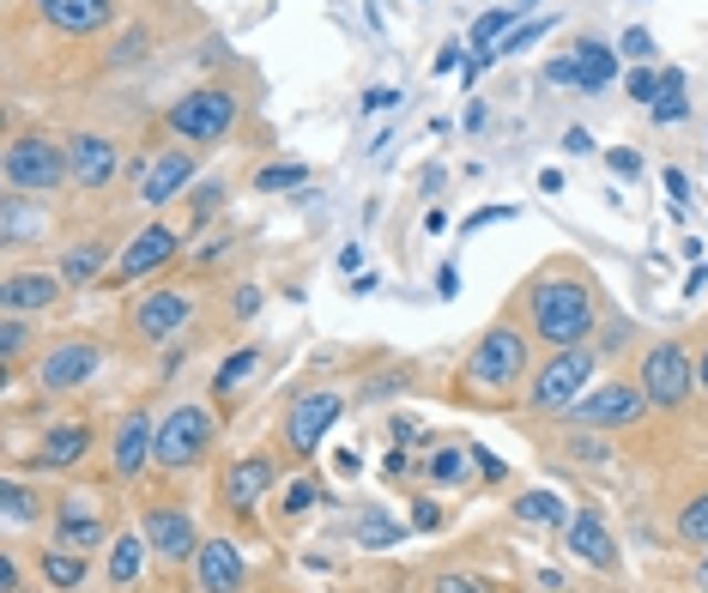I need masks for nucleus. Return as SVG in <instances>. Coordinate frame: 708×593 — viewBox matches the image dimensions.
<instances>
[{"label":"nucleus","instance_id":"obj_4","mask_svg":"<svg viewBox=\"0 0 708 593\" xmlns=\"http://www.w3.org/2000/svg\"><path fill=\"white\" fill-rule=\"evenodd\" d=\"M237 92H225V85H200V92L176 97L170 110H164V127H170L183 146H218V139L237 127Z\"/></svg>","mask_w":708,"mask_h":593},{"label":"nucleus","instance_id":"obj_56","mask_svg":"<svg viewBox=\"0 0 708 593\" xmlns=\"http://www.w3.org/2000/svg\"><path fill=\"white\" fill-rule=\"evenodd\" d=\"M388 430H394V443H412V436H418V418H412V412H394Z\"/></svg>","mask_w":708,"mask_h":593},{"label":"nucleus","instance_id":"obj_16","mask_svg":"<svg viewBox=\"0 0 708 593\" xmlns=\"http://www.w3.org/2000/svg\"><path fill=\"white\" fill-rule=\"evenodd\" d=\"M61 285H67L61 273L19 267V273H7V285H0V309H7V315H43V309L61 303Z\"/></svg>","mask_w":708,"mask_h":593},{"label":"nucleus","instance_id":"obj_13","mask_svg":"<svg viewBox=\"0 0 708 593\" xmlns=\"http://www.w3.org/2000/svg\"><path fill=\"white\" fill-rule=\"evenodd\" d=\"M188 315H195V296L176 291V285H164V291L134 296V309H127V327H134L146 345H158V340H170L176 327H188Z\"/></svg>","mask_w":708,"mask_h":593},{"label":"nucleus","instance_id":"obj_33","mask_svg":"<svg viewBox=\"0 0 708 593\" xmlns=\"http://www.w3.org/2000/svg\"><path fill=\"white\" fill-rule=\"evenodd\" d=\"M678 545H685V551H708V491L690 497L685 509H678Z\"/></svg>","mask_w":708,"mask_h":593},{"label":"nucleus","instance_id":"obj_55","mask_svg":"<svg viewBox=\"0 0 708 593\" xmlns=\"http://www.w3.org/2000/svg\"><path fill=\"white\" fill-rule=\"evenodd\" d=\"M218 200H225V183H206L200 195H195V212L206 218V212H218Z\"/></svg>","mask_w":708,"mask_h":593},{"label":"nucleus","instance_id":"obj_5","mask_svg":"<svg viewBox=\"0 0 708 593\" xmlns=\"http://www.w3.org/2000/svg\"><path fill=\"white\" fill-rule=\"evenodd\" d=\"M527 352H533V345H527V333L514 327V321H497V327L472 345V357H467V388L509 394L514 382L527 376Z\"/></svg>","mask_w":708,"mask_h":593},{"label":"nucleus","instance_id":"obj_45","mask_svg":"<svg viewBox=\"0 0 708 593\" xmlns=\"http://www.w3.org/2000/svg\"><path fill=\"white\" fill-rule=\"evenodd\" d=\"M660 188H666V200H673V212H685V200H690V176L678 170V164H666Z\"/></svg>","mask_w":708,"mask_h":593},{"label":"nucleus","instance_id":"obj_49","mask_svg":"<svg viewBox=\"0 0 708 593\" xmlns=\"http://www.w3.org/2000/svg\"><path fill=\"white\" fill-rule=\"evenodd\" d=\"M412 527H418V533H436V527H442V509H436L430 497H418L412 502Z\"/></svg>","mask_w":708,"mask_h":593},{"label":"nucleus","instance_id":"obj_18","mask_svg":"<svg viewBox=\"0 0 708 593\" xmlns=\"http://www.w3.org/2000/svg\"><path fill=\"white\" fill-rule=\"evenodd\" d=\"M176 230L170 225H146L139 230L134 242H127L122 249V261H115V279H122V285H134V279H146V273H158V267H170L176 261Z\"/></svg>","mask_w":708,"mask_h":593},{"label":"nucleus","instance_id":"obj_61","mask_svg":"<svg viewBox=\"0 0 708 593\" xmlns=\"http://www.w3.org/2000/svg\"><path fill=\"white\" fill-rule=\"evenodd\" d=\"M702 285H708V261H697V273H690V285H685V291H690V296H697Z\"/></svg>","mask_w":708,"mask_h":593},{"label":"nucleus","instance_id":"obj_22","mask_svg":"<svg viewBox=\"0 0 708 593\" xmlns=\"http://www.w3.org/2000/svg\"><path fill=\"white\" fill-rule=\"evenodd\" d=\"M563 545H570L582 563H594V570H617V545H612L606 521H600L594 509H575V514H570V527H563Z\"/></svg>","mask_w":708,"mask_h":593},{"label":"nucleus","instance_id":"obj_21","mask_svg":"<svg viewBox=\"0 0 708 593\" xmlns=\"http://www.w3.org/2000/svg\"><path fill=\"white\" fill-rule=\"evenodd\" d=\"M37 12H43L61 37H97L115 24V0H37Z\"/></svg>","mask_w":708,"mask_h":593},{"label":"nucleus","instance_id":"obj_15","mask_svg":"<svg viewBox=\"0 0 708 593\" xmlns=\"http://www.w3.org/2000/svg\"><path fill=\"white\" fill-rule=\"evenodd\" d=\"M195 176H200V152L170 146V152H158V158L139 170V200H146V206H170L188 183H195Z\"/></svg>","mask_w":708,"mask_h":593},{"label":"nucleus","instance_id":"obj_58","mask_svg":"<svg viewBox=\"0 0 708 593\" xmlns=\"http://www.w3.org/2000/svg\"><path fill=\"white\" fill-rule=\"evenodd\" d=\"M382 472H388V479H400V472H406V448H394V455L382 460Z\"/></svg>","mask_w":708,"mask_h":593},{"label":"nucleus","instance_id":"obj_25","mask_svg":"<svg viewBox=\"0 0 708 593\" xmlns=\"http://www.w3.org/2000/svg\"><path fill=\"white\" fill-rule=\"evenodd\" d=\"M570 55H575V73H582V92H606L617 80V49L600 43V37H582Z\"/></svg>","mask_w":708,"mask_h":593},{"label":"nucleus","instance_id":"obj_29","mask_svg":"<svg viewBox=\"0 0 708 593\" xmlns=\"http://www.w3.org/2000/svg\"><path fill=\"white\" fill-rule=\"evenodd\" d=\"M43 582H55L61 593H73V587H85V582H92V563H85L80 551H61V545H49V551H43Z\"/></svg>","mask_w":708,"mask_h":593},{"label":"nucleus","instance_id":"obj_7","mask_svg":"<svg viewBox=\"0 0 708 593\" xmlns=\"http://www.w3.org/2000/svg\"><path fill=\"white\" fill-rule=\"evenodd\" d=\"M636 388L648 394V406L678 412L690 394H697V357H690L678 340L648 345V352H642V376H636Z\"/></svg>","mask_w":708,"mask_h":593},{"label":"nucleus","instance_id":"obj_6","mask_svg":"<svg viewBox=\"0 0 708 593\" xmlns=\"http://www.w3.org/2000/svg\"><path fill=\"white\" fill-rule=\"evenodd\" d=\"M218 443V418L206 406H170L158 418V467L164 472H183V467H200Z\"/></svg>","mask_w":708,"mask_h":593},{"label":"nucleus","instance_id":"obj_51","mask_svg":"<svg viewBox=\"0 0 708 593\" xmlns=\"http://www.w3.org/2000/svg\"><path fill=\"white\" fill-rule=\"evenodd\" d=\"M139 55H146V31H134V37H122V43H115V67H127V61H139Z\"/></svg>","mask_w":708,"mask_h":593},{"label":"nucleus","instance_id":"obj_41","mask_svg":"<svg viewBox=\"0 0 708 593\" xmlns=\"http://www.w3.org/2000/svg\"><path fill=\"white\" fill-rule=\"evenodd\" d=\"M624 92L636 103H654V97H660V73H654V67H629L624 73Z\"/></svg>","mask_w":708,"mask_h":593},{"label":"nucleus","instance_id":"obj_52","mask_svg":"<svg viewBox=\"0 0 708 593\" xmlns=\"http://www.w3.org/2000/svg\"><path fill=\"white\" fill-rule=\"evenodd\" d=\"M563 152H570V158H587V152H594V134H587V127H570V134H563Z\"/></svg>","mask_w":708,"mask_h":593},{"label":"nucleus","instance_id":"obj_14","mask_svg":"<svg viewBox=\"0 0 708 593\" xmlns=\"http://www.w3.org/2000/svg\"><path fill=\"white\" fill-rule=\"evenodd\" d=\"M110 460H115V479H127V485H134L146 467H158V424H152L146 412H127V418L115 424Z\"/></svg>","mask_w":708,"mask_h":593},{"label":"nucleus","instance_id":"obj_48","mask_svg":"<svg viewBox=\"0 0 708 593\" xmlns=\"http://www.w3.org/2000/svg\"><path fill=\"white\" fill-rule=\"evenodd\" d=\"M394 103H400V92H394V85H369L357 110H364V115H382V110H394Z\"/></svg>","mask_w":708,"mask_h":593},{"label":"nucleus","instance_id":"obj_53","mask_svg":"<svg viewBox=\"0 0 708 593\" xmlns=\"http://www.w3.org/2000/svg\"><path fill=\"white\" fill-rule=\"evenodd\" d=\"M629 340H636V327H629V321H612V327H606V345H600V352H624Z\"/></svg>","mask_w":708,"mask_h":593},{"label":"nucleus","instance_id":"obj_27","mask_svg":"<svg viewBox=\"0 0 708 593\" xmlns=\"http://www.w3.org/2000/svg\"><path fill=\"white\" fill-rule=\"evenodd\" d=\"M103 267H110V242H97V237L73 242V249L61 254V279H67V291H85L92 279H103Z\"/></svg>","mask_w":708,"mask_h":593},{"label":"nucleus","instance_id":"obj_43","mask_svg":"<svg viewBox=\"0 0 708 593\" xmlns=\"http://www.w3.org/2000/svg\"><path fill=\"white\" fill-rule=\"evenodd\" d=\"M617 55H629L636 67H648V55H654V37L642 31V24H629V31H624V43H617Z\"/></svg>","mask_w":708,"mask_h":593},{"label":"nucleus","instance_id":"obj_34","mask_svg":"<svg viewBox=\"0 0 708 593\" xmlns=\"http://www.w3.org/2000/svg\"><path fill=\"white\" fill-rule=\"evenodd\" d=\"M514 12H521V7H491V12H479V24H472V55H485V49L503 43V37L514 31Z\"/></svg>","mask_w":708,"mask_h":593},{"label":"nucleus","instance_id":"obj_39","mask_svg":"<svg viewBox=\"0 0 708 593\" xmlns=\"http://www.w3.org/2000/svg\"><path fill=\"white\" fill-rule=\"evenodd\" d=\"M24 345H31V327H24V315H7V321H0V357H7V364H19Z\"/></svg>","mask_w":708,"mask_h":593},{"label":"nucleus","instance_id":"obj_44","mask_svg":"<svg viewBox=\"0 0 708 593\" xmlns=\"http://www.w3.org/2000/svg\"><path fill=\"white\" fill-rule=\"evenodd\" d=\"M606 164H612V176H624V183H636V176H642V152L636 146H612Z\"/></svg>","mask_w":708,"mask_h":593},{"label":"nucleus","instance_id":"obj_35","mask_svg":"<svg viewBox=\"0 0 708 593\" xmlns=\"http://www.w3.org/2000/svg\"><path fill=\"white\" fill-rule=\"evenodd\" d=\"M357 539H364L369 551H394V545L406 539V521H394V514H376V509H369L364 521H357Z\"/></svg>","mask_w":708,"mask_h":593},{"label":"nucleus","instance_id":"obj_10","mask_svg":"<svg viewBox=\"0 0 708 593\" xmlns=\"http://www.w3.org/2000/svg\"><path fill=\"white\" fill-rule=\"evenodd\" d=\"M648 412V394L636 382H606V388H587L570 406V424H587V430H629Z\"/></svg>","mask_w":708,"mask_h":593},{"label":"nucleus","instance_id":"obj_2","mask_svg":"<svg viewBox=\"0 0 708 593\" xmlns=\"http://www.w3.org/2000/svg\"><path fill=\"white\" fill-rule=\"evenodd\" d=\"M594 364H600L594 345L551 352L545 364H539V376L527 382V412H539V418H570V406L594 388Z\"/></svg>","mask_w":708,"mask_h":593},{"label":"nucleus","instance_id":"obj_9","mask_svg":"<svg viewBox=\"0 0 708 593\" xmlns=\"http://www.w3.org/2000/svg\"><path fill=\"white\" fill-rule=\"evenodd\" d=\"M340 412H345V394H333V388H309L298 394L285 406V443H291V455L309 460L321 443H327V430L340 424Z\"/></svg>","mask_w":708,"mask_h":593},{"label":"nucleus","instance_id":"obj_11","mask_svg":"<svg viewBox=\"0 0 708 593\" xmlns=\"http://www.w3.org/2000/svg\"><path fill=\"white\" fill-rule=\"evenodd\" d=\"M139 533L152 539V558H164L170 570H183V563H195L200 558V527H195V514L188 509H176V502H152L146 509V521H139Z\"/></svg>","mask_w":708,"mask_h":593},{"label":"nucleus","instance_id":"obj_62","mask_svg":"<svg viewBox=\"0 0 708 593\" xmlns=\"http://www.w3.org/2000/svg\"><path fill=\"white\" fill-rule=\"evenodd\" d=\"M697 388L708 394V345H702V357H697Z\"/></svg>","mask_w":708,"mask_h":593},{"label":"nucleus","instance_id":"obj_12","mask_svg":"<svg viewBox=\"0 0 708 593\" xmlns=\"http://www.w3.org/2000/svg\"><path fill=\"white\" fill-rule=\"evenodd\" d=\"M49 533H55L61 551H80V558H92L103 539H115L110 521H103V509H97V497L80 491V485H73V491H61V502H55V527H49Z\"/></svg>","mask_w":708,"mask_h":593},{"label":"nucleus","instance_id":"obj_57","mask_svg":"<svg viewBox=\"0 0 708 593\" xmlns=\"http://www.w3.org/2000/svg\"><path fill=\"white\" fill-rule=\"evenodd\" d=\"M436 296H460V267H442V273H436Z\"/></svg>","mask_w":708,"mask_h":593},{"label":"nucleus","instance_id":"obj_19","mask_svg":"<svg viewBox=\"0 0 708 593\" xmlns=\"http://www.w3.org/2000/svg\"><path fill=\"white\" fill-rule=\"evenodd\" d=\"M267 491H273V460H267V455H242L237 467L225 472V485H218L225 509H230V514H242V521L254 514V502H261Z\"/></svg>","mask_w":708,"mask_h":593},{"label":"nucleus","instance_id":"obj_40","mask_svg":"<svg viewBox=\"0 0 708 593\" xmlns=\"http://www.w3.org/2000/svg\"><path fill=\"white\" fill-rule=\"evenodd\" d=\"M315 502H321L315 479H291L285 491H279V509H285V514H303V509H315Z\"/></svg>","mask_w":708,"mask_h":593},{"label":"nucleus","instance_id":"obj_42","mask_svg":"<svg viewBox=\"0 0 708 593\" xmlns=\"http://www.w3.org/2000/svg\"><path fill=\"white\" fill-rule=\"evenodd\" d=\"M509 218H514V206H479V212L460 218V237H479L485 225H509Z\"/></svg>","mask_w":708,"mask_h":593},{"label":"nucleus","instance_id":"obj_3","mask_svg":"<svg viewBox=\"0 0 708 593\" xmlns=\"http://www.w3.org/2000/svg\"><path fill=\"white\" fill-rule=\"evenodd\" d=\"M0 176L7 188L19 195H55L61 183H73V164H67V146L49 134H12L7 158H0Z\"/></svg>","mask_w":708,"mask_h":593},{"label":"nucleus","instance_id":"obj_8","mask_svg":"<svg viewBox=\"0 0 708 593\" xmlns=\"http://www.w3.org/2000/svg\"><path fill=\"white\" fill-rule=\"evenodd\" d=\"M97 364H103V345L85 340V333H67V340H55L43 357H37V388L43 394H73V388H85V382L97 376Z\"/></svg>","mask_w":708,"mask_h":593},{"label":"nucleus","instance_id":"obj_37","mask_svg":"<svg viewBox=\"0 0 708 593\" xmlns=\"http://www.w3.org/2000/svg\"><path fill=\"white\" fill-rule=\"evenodd\" d=\"M467 460L472 455H460V448H436V455H430V479L436 485H460V479H467Z\"/></svg>","mask_w":708,"mask_h":593},{"label":"nucleus","instance_id":"obj_26","mask_svg":"<svg viewBox=\"0 0 708 593\" xmlns=\"http://www.w3.org/2000/svg\"><path fill=\"white\" fill-rule=\"evenodd\" d=\"M146 558H152V539L146 533H115L110 539V587H134L139 582V570H146Z\"/></svg>","mask_w":708,"mask_h":593},{"label":"nucleus","instance_id":"obj_50","mask_svg":"<svg viewBox=\"0 0 708 593\" xmlns=\"http://www.w3.org/2000/svg\"><path fill=\"white\" fill-rule=\"evenodd\" d=\"M472 467H479V472H485V479H491V485H497V479H509V467H503V460L491 455V448H479V443H472Z\"/></svg>","mask_w":708,"mask_h":593},{"label":"nucleus","instance_id":"obj_24","mask_svg":"<svg viewBox=\"0 0 708 593\" xmlns=\"http://www.w3.org/2000/svg\"><path fill=\"white\" fill-rule=\"evenodd\" d=\"M43 230H49L43 200H31V195H19V188H7V200H0V242H7V249H24V242L43 237Z\"/></svg>","mask_w":708,"mask_h":593},{"label":"nucleus","instance_id":"obj_31","mask_svg":"<svg viewBox=\"0 0 708 593\" xmlns=\"http://www.w3.org/2000/svg\"><path fill=\"white\" fill-rule=\"evenodd\" d=\"M648 115H654L660 127H673V122H685V115H690V103H685V73H678V67L660 73V97L648 103Z\"/></svg>","mask_w":708,"mask_h":593},{"label":"nucleus","instance_id":"obj_46","mask_svg":"<svg viewBox=\"0 0 708 593\" xmlns=\"http://www.w3.org/2000/svg\"><path fill=\"white\" fill-rule=\"evenodd\" d=\"M430 593H491V582H479V575H436Z\"/></svg>","mask_w":708,"mask_h":593},{"label":"nucleus","instance_id":"obj_47","mask_svg":"<svg viewBox=\"0 0 708 593\" xmlns=\"http://www.w3.org/2000/svg\"><path fill=\"white\" fill-rule=\"evenodd\" d=\"M545 85H575V92H582V73H575V55L545 61Z\"/></svg>","mask_w":708,"mask_h":593},{"label":"nucleus","instance_id":"obj_30","mask_svg":"<svg viewBox=\"0 0 708 593\" xmlns=\"http://www.w3.org/2000/svg\"><path fill=\"white\" fill-rule=\"evenodd\" d=\"M254 364H261V345H242V352H230L225 364H218V376H212L218 406H237V382L254 376Z\"/></svg>","mask_w":708,"mask_h":593},{"label":"nucleus","instance_id":"obj_63","mask_svg":"<svg viewBox=\"0 0 708 593\" xmlns=\"http://www.w3.org/2000/svg\"><path fill=\"white\" fill-rule=\"evenodd\" d=\"M697 582L708 587V551H702V563H697Z\"/></svg>","mask_w":708,"mask_h":593},{"label":"nucleus","instance_id":"obj_20","mask_svg":"<svg viewBox=\"0 0 708 593\" xmlns=\"http://www.w3.org/2000/svg\"><path fill=\"white\" fill-rule=\"evenodd\" d=\"M242 582H249V570H242L237 539H206L195 558V587L200 593H242Z\"/></svg>","mask_w":708,"mask_h":593},{"label":"nucleus","instance_id":"obj_36","mask_svg":"<svg viewBox=\"0 0 708 593\" xmlns=\"http://www.w3.org/2000/svg\"><path fill=\"white\" fill-rule=\"evenodd\" d=\"M303 183H309L303 164H261V170H254V188H261V195H291V188H303Z\"/></svg>","mask_w":708,"mask_h":593},{"label":"nucleus","instance_id":"obj_32","mask_svg":"<svg viewBox=\"0 0 708 593\" xmlns=\"http://www.w3.org/2000/svg\"><path fill=\"white\" fill-rule=\"evenodd\" d=\"M0 514H7V527H31V521H43V497H37L31 485L7 479L0 485Z\"/></svg>","mask_w":708,"mask_h":593},{"label":"nucleus","instance_id":"obj_54","mask_svg":"<svg viewBox=\"0 0 708 593\" xmlns=\"http://www.w3.org/2000/svg\"><path fill=\"white\" fill-rule=\"evenodd\" d=\"M467 55L472 49H460V43H448L442 55H436V73H455V67H467Z\"/></svg>","mask_w":708,"mask_h":593},{"label":"nucleus","instance_id":"obj_1","mask_svg":"<svg viewBox=\"0 0 708 593\" xmlns=\"http://www.w3.org/2000/svg\"><path fill=\"white\" fill-rule=\"evenodd\" d=\"M527 309H533V333L551 345V352H570V345H587L600 327V291L587 285L582 273H545L527 291Z\"/></svg>","mask_w":708,"mask_h":593},{"label":"nucleus","instance_id":"obj_17","mask_svg":"<svg viewBox=\"0 0 708 593\" xmlns=\"http://www.w3.org/2000/svg\"><path fill=\"white\" fill-rule=\"evenodd\" d=\"M67 164H73V188H110L115 170H122V152H115V139L103 134H73L67 139Z\"/></svg>","mask_w":708,"mask_h":593},{"label":"nucleus","instance_id":"obj_38","mask_svg":"<svg viewBox=\"0 0 708 593\" xmlns=\"http://www.w3.org/2000/svg\"><path fill=\"white\" fill-rule=\"evenodd\" d=\"M545 31H551V19H533V24H514V31H509L503 43L491 49V55H497V61H503V55H521V49H533V43H539V37H545Z\"/></svg>","mask_w":708,"mask_h":593},{"label":"nucleus","instance_id":"obj_28","mask_svg":"<svg viewBox=\"0 0 708 593\" xmlns=\"http://www.w3.org/2000/svg\"><path fill=\"white\" fill-rule=\"evenodd\" d=\"M514 521H521V527H545V533H551V527H570V509H563L551 491H521V497H514Z\"/></svg>","mask_w":708,"mask_h":593},{"label":"nucleus","instance_id":"obj_60","mask_svg":"<svg viewBox=\"0 0 708 593\" xmlns=\"http://www.w3.org/2000/svg\"><path fill=\"white\" fill-rule=\"evenodd\" d=\"M376 285H382L376 273H357V279H352V296H369V291H376Z\"/></svg>","mask_w":708,"mask_h":593},{"label":"nucleus","instance_id":"obj_59","mask_svg":"<svg viewBox=\"0 0 708 593\" xmlns=\"http://www.w3.org/2000/svg\"><path fill=\"white\" fill-rule=\"evenodd\" d=\"M539 188H545V195H563V170H539Z\"/></svg>","mask_w":708,"mask_h":593},{"label":"nucleus","instance_id":"obj_64","mask_svg":"<svg viewBox=\"0 0 708 593\" xmlns=\"http://www.w3.org/2000/svg\"><path fill=\"white\" fill-rule=\"evenodd\" d=\"M514 7H521V12H527V7H539V0H514Z\"/></svg>","mask_w":708,"mask_h":593},{"label":"nucleus","instance_id":"obj_23","mask_svg":"<svg viewBox=\"0 0 708 593\" xmlns=\"http://www.w3.org/2000/svg\"><path fill=\"white\" fill-rule=\"evenodd\" d=\"M85 455H92V424H55L31 460H37V472H67V467H80Z\"/></svg>","mask_w":708,"mask_h":593}]
</instances>
